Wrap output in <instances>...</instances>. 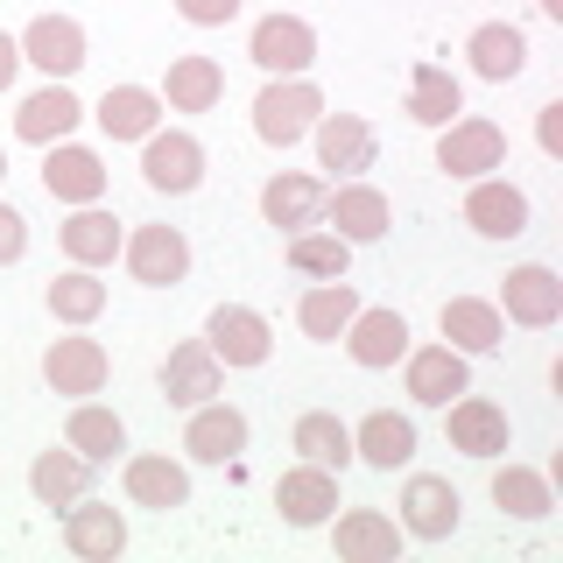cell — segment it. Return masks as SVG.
I'll use <instances>...</instances> for the list:
<instances>
[{"label": "cell", "mask_w": 563, "mask_h": 563, "mask_svg": "<svg viewBox=\"0 0 563 563\" xmlns=\"http://www.w3.org/2000/svg\"><path fill=\"white\" fill-rule=\"evenodd\" d=\"M317 113H324L317 78H268L254 92V134L268 141V148H296V141H310Z\"/></svg>", "instance_id": "obj_1"}, {"label": "cell", "mask_w": 563, "mask_h": 563, "mask_svg": "<svg viewBox=\"0 0 563 563\" xmlns=\"http://www.w3.org/2000/svg\"><path fill=\"white\" fill-rule=\"evenodd\" d=\"M437 169L451 184H472V176L507 169V128L486 113H457L451 128H437Z\"/></svg>", "instance_id": "obj_2"}, {"label": "cell", "mask_w": 563, "mask_h": 563, "mask_svg": "<svg viewBox=\"0 0 563 563\" xmlns=\"http://www.w3.org/2000/svg\"><path fill=\"white\" fill-rule=\"evenodd\" d=\"M310 148H317V169L331 176V184H352V176H366L380 163V134H374V120L366 113H317V128H310Z\"/></svg>", "instance_id": "obj_3"}, {"label": "cell", "mask_w": 563, "mask_h": 563, "mask_svg": "<svg viewBox=\"0 0 563 563\" xmlns=\"http://www.w3.org/2000/svg\"><path fill=\"white\" fill-rule=\"evenodd\" d=\"M395 521L409 542H451L457 521H465V500L444 472H409L401 479V500H395Z\"/></svg>", "instance_id": "obj_4"}, {"label": "cell", "mask_w": 563, "mask_h": 563, "mask_svg": "<svg viewBox=\"0 0 563 563\" xmlns=\"http://www.w3.org/2000/svg\"><path fill=\"white\" fill-rule=\"evenodd\" d=\"M106 374H113V352H106L85 324H78V331L64 324V339H49V345H43V387H49V395H64V401L99 395Z\"/></svg>", "instance_id": "obj_5"}, {"label": "cell", "mask_w": 563, "mask_h": 563, "mask_svg": "<svg viewBox=\"0 0 563 563\" xmlns=\"http://www.w3.org/2000/svg\"><path fill=\"white\" fill-rule=\"evenodd\" d=\"M205 345H211V360H219L225 374H246V366H268L275 324H268L254 303H211V317H205Z\"/></svg>", "instance_id": "obj_6"}, {"label": "cell", "mask_w": 563, "mask_h": 563, "mask_svg": "<svg viewBox=\"0 0 563 563\" xmlns=\"http://www.w3.org/2000/svg\"><path fill=\"white\" fill-rule=\"evenodd\" d=\"M317 225H324V233H339L345 246H374V240H387V225H395V205H387L380 184L352 176V184H331V190H324Z\"/></svg>", "instance_id": "obj_7"}, {"label": "cell", "mask_w": 563, "mask_h": 563, "mask_svg": "<svg viewBox=\"0 0 563 563\" xmlns=\"http://www.w3.org/2000/svg\"><path fill=\"white\" fill-rule=\"evenodd\" d=\"M141 184L155 198H190L205 184V141L190 128H155L141 141Z\"/></svg>", "instance_id": "obj_8"}, {"label": "cell", "mask_w": 563, "mask_h": 563, "mask_svg": "<svg viewBox=\"0 0 563 563\" xmlns=\"http://www.w3.org/2000/svg\"><path fill=\"white\" fill-rule=\"evenodd\" d=\"M500 317L521 331H556L563 324V275L550 268V261H521V268L500 275Z\"/></svg>", "instance_id": "obj_9"}, {"label": "cell", "mask_w": 563, "mask_h": 563, "mask_svg": "<svg viewBox=\"0 0 563 563\" xmlns=\"http://www.w3.org/2000/svg\"><path fill=\"white\" fill-rule=\"evenodd\" d=\"M246 57L261 64V78H310L317 64V29L303 14H261L254 29H246Z\"/></svg>", "instance_id": "obj_10"}, {"label": "cell", "mask_w": 563, "mask_h": 563, "mask_svg": "<svg viewBox=\"0 0 563 563\" xmlns=\"http://www.w3.org/2000/svg\"><path fill=\"white\" fill-rule=\"evenodd\" d=\"M14 43H22V64H35L43 78H57V85H70L85 64H92V35H85L78 14H35Z\"/></svg>", "instance_id": "obj_11"}, {"label": "cell", "mask_w": 563, "mask_h": 563, "mask_svg": "<svg viewBox=\"0 0 563 563\" xmlns=\"http://www.w3.org/2000/svg\"><path fill=\"white\" fill-rule=\"evenodd\" d=\"M472 387V360L457 345H409L401 352V395L416 401V409H444V401H457Z\"/></svg>", "instance_id": "obj_12"}, {"label": "cell", "mask_w": 563, "mask_h": 563, "mask_svg": "<svg viewBox=\"0 0 563 563\" xmlns=\"http://www.w3.org/2000/svg\"><path fill=\"white\" fill-rule=\"evenodd\" d=\"M184 457L190 465H233V457L254 444V422H246V409H233L225 395L198 401V409H184Z\"/></svg>", "instance_id": "obj_13"}, {"label": "cell", "mask_w": 563, "mask_h": 563, "mask_svg": "<svg viewBox=\"0 0 563 563\" xmlns=\"http://www.w3.org/2000/svg\"><path fill=\"white\" fill-rule=\"evenodd\" d=\"M120 493H128V507L176 515V507H190V465L169 451H128L120 457Z\"/></svg>", "instance_id": "obj_14"}, {"label": "cell", "mask_w": 563, "mask_h": 563, "mask_svg": "<svg viewBox=\"0 0 563 563\" xmlns=\"http://www.w3.org/2000/svg\"><path fill=\"white\" fill-rule=\"evenodd\" d=\"M444 437H451V451L457 457H479V465H493V457H507V444H515V422H507L500 401H486V395H457L444 401Z\"/></svg>", "instance_id": "obj_15"}, {"label": "cell", "mask_w": 563, "mask_h": 563, "mask_svg": "<svg viewBox=\"0 0 563 563\" xmlns=\"http://www.w3.org/2000/svg\"><path fill=\"white\" fill-rule=\"evenodd\" d=\"M85 120H92V106L70 92V85L43 78L22 106H14V141H29V148H57V141H70Z\"/></svg>", "instance_id": "obj_16"}, {"label": "cell", "mask_w": 563, "mask_h": 563, "mask_svg": "<svg viewBox=\"0 0 563 563\" xmlns=\"http://www.w3.org/2000/svg\"><path fill=\"white\" fill-rule=\"evenodd\" d=\"M528 219H536L528 190L507 184L500 169H493V176H472V184H465V225H472L479 240H521Z\"/></svg>", "instance_id": "obj_17"}, {"label": "cell", "mask_w": 563, "mask_h": 563, "mask_svg": "<svg viewBox=\"0 0 563 563\" xmlns=\"http://www.w3.org/2000/svg\"><path fill=\"white\" fill-rule=\"evenodd\" d=\"M120 261H128V275L141 289H176L190 275V240H184V225H134L120 240Z\"/></svg>", "instance_id": "obj_18"}, {"label": "cell", "mask_w": 563, "mask_h": 563, "mask_svg": "<svg viewBox=\"0 0 563 563\" xmlns=\"http://www.w3.org/2000/svg\"><path fill=\"white\" fill-rule=\"evenodd\" d=\"M345 360L366 366V374H387V366H401V352H409V317L395 303H360L345 324Z\"/></svg>", "instance_id": "obj_19"}, {"label": "cell", "mask_w": 563, "mask_h": 563, "mask_svg": "<svg viewBox=\"0 0 563 563\" xmlns=\"http://www.w3.org/2000/svg\"><path fill=\"white\" fill-rule=\"evenodd\" d=\"M106 184H113V169H106L99 148H85V141H57V148H43V190L64 211L70 205H106Z\"/></svg>", "instance_id": "obj_20"}, {"label": "cell", "mask_w": 563, "mask_h": 563, "mask_svg": "<svg viewBox=\"0 0 563 563\" xmlns=\"http://www.w3.org/2000/svg\"><path fill=\"white\" fill-rule=\"evenodd\" d=\"M331 550L339 563H395L409 550V536H401L395 515H380V507H345V515H331Z\"/></svg>", "instance_id": "obj_21"}, {"label": "cell", "mask_w": 563, "mask_h": 563, "mask_svg": "<svg viewBox=\"0 0 563 563\" xmlns=\"http://www.w3.org/2000/svg\"><path fill=\"white\" fill-rule=\"evenodd\" d=\"M64 550L78 563H113L120 550H128V515H120L113 500H70L64 507Z\"/></svg>", "instance_id": "obj_22"}, {"label": "cell", "mask_w": 563, "mask_h": 563, "mask_svg": "<svg viewBox=\"0 0 563 563\" xmlns=\"http://www.w3.org/2000/svg\"><path fill=\"white\" fill-rule=\"evenodd\" d=\"M155 387H163L169 409H198V401L225 395V366L211 360L205 339H184V345H169V360H163V374H155Z\"/></svg>", "instance_id": "obj_23"}, {"label": "cell", "mask_w": 563, "mask_h": 563, "mask_svg": "<svg viewBox=\"0 0 563 563\" xmlns=\"http://www.w3.org/2000/svg\"><path fill=\"white\" fill-rule=\"evenodd\" d=\"M275 515L289 521V528H324L331 515H339V472L303 465V457H296V465L275 479Z\"/></svg>", "instance_id": "obj_24"}, {"label": "cell", "mask_w": 563, "mask_h": 563, "mask_svg": "<svg viewBox=\"0 0 563 563\" xmlns=\"http://www.w3.org/2000/svg\"><path fill=\"white\" fill-rule=\"evenodd\" d=\"M409 457H416V416L409 409H366L352 422V465L401 472Z\"/></svg>", "instance_id": "obj_25"}, {"label": "cell", "mask_w": 563, "mask_h": 563, "mask_svg": "<svg viewBox=\"0 0 563 563\" xmlns=\"http://www.w3.org/2000/svg\"><path fill=\"white\" fill-rule=\"evenodd\" d=\"M120 240H128V225H120L106 205H70V219L57 225V246H64L70 268H113Z\"/></svg>", "instance_id": "obj_26"}, {"label": "cell", "mask_w": 563, "mask_h": 563, "mask_svg": "<svg viewBox=\"0 0 563 563\" xmlns=\"http://www.w3.org/2000/svg\"><path fill=\"white\" fill-rule=\"evenodd\" d=\"M92 479H99V465L92 457H78V451H35L29 457V493H35V507H49V515H64L70 500H85V493H92Z\"/></svg>", "instance_id": "obj_27"}, {"label": "cell", "mask_w": 563, "mask_h": 563, "mask_svg": "<svg viewBox=\"0 0 563 563\" xmlns=\"http://www.w3.org/2000/svg\"><path fill=\"white\" fill-rule=\"evenodd\" d=\"M92 120H99V134L106 141H148L155 128H163V92L155 85H106L99 106H92Z\"/></svg>", "instance_id": "obj_28"}, {"label": "cell", "mask_w": 563, "mask_h": 563, "mask_svg": "<svg viewBox=\"0 0 563 563\" xmlns=\"http://www.w3.org/2000/svg\"><path fill=\"white\" fill-rule=\"evenodd\" d=\"M401 113L416 120V128H451L457 113H465V78H457L451 64H430V57H416L409 70V99H401Z\"/></svg>", "instance_id": "obj_29"}, {"label": "cell", "mask_w": 563, "mask_h": 563, "mask_svg": "<svg viewBox=\"0 0 563 563\" xmlns=\"http://www.w3.org/2000/svg\"><path fill=\"white\" fill-rule=\"evenodd\" d=\"M437 331H444V345H457L465 360H486V352H500L507 339V317L493 296H451L444 310H437Z\"/></svg>", "instance_id": "obj_30"}, {"label": "cell", "mask_w": 563, "mask_h": 563, "mask_svg": "<svg viewBox=\"0 0 563 563\" xmlns=\"http://www.w3.org/2000/svg\"><path fill=\"white\" fill-rule=\"evenodd\" d=\"M155 92H163V113H211V106L225 99V64L184 49V57H169V70H163Z\"/></svg>", "instance_id": "obj_31"}, {"label": "cell", "mask_w": 563, "mask_h": 563, "mask_svg": "<svg viewBox=\"0 0 563 563\" xmlns=\"http://www.w3.org/2000/svg\"><path fill=\"white\" fill-rule=\"evenodd\" d=\"M465 64H472V78H486V85H515L528 70V29L521 22H479L465 35Z\"/></svg>", "instance_id": "obj_32"}, {"label": "cell", "mask_w": 563, "mask_h": 563, "mask_svg": "<svg viewBox=\"0 0 563 563\" xmlns=\"http://www.w3.org/2000/svg\"><path fill=\"white\" fill-rule=\"evenodd\" d=\"M317 211H324V184L310 169H275L261 184V219L275 233H303V225H317Z\"/></svg>", "instance_id": "obj_33"}, {"label": "cell", "mask_w": 563, "mask_h": 563, "mask_svg": "<svg viewBox=\"0 0 563 563\" xmlns=\"http://www.w3.org/2000/svg\"><path fill=\"white\" fill-rule=\"evenodd\" d=\"M493 507H500L507 521H550L556 515V486H550V472H536V465H515V457H493Z\"/></svg>", "instance_id": "obj_34"}, {"label": "cell", "mask_w": 563, "mask_h": 563, "mask_svg": "<svg viewBox=\"0 0 563 563\" xmlns=\"http://www.w3.org/2000/svg\"><path fill=\"white\" fill-rule=\"evenodd\" d=\"M64 444L78 457H92V465H113V457H128V422H120V409H106V401H70L64 416Z\"/></svg>", "instance_id": "obj_35"}, {"label": "cell", "mask_w": 563, "mask_h": 563, "mask_svg": "<svg viewBox=\"0 0 563 563\" xmlns=\"http://www.w3.org/2000/svg\"><path fill=\"white\" fill-rule=\"evenodd\" d=\"M352 310H360L352 275H345V282H310V289L296 296V331H303V339H317V345H339L345 324H352Z\"/></svg>", "instance_id": "obj_36"}, {"label": "cell", "mask_w": 563, "mask_h": 563, "mask_svg": "<svg viewBox=\"0 0 563 563\" xmlns=\"http://www.w3.org/2000/svg\"><path fill=\"white\" fill-rule=\"evenodd\" d=\"M289 451L303 465H324V472H345L352 465V422L339 409H303L289 422Z\"/></svg>", "instance_id": "obj_37"}, {"label": "cell", "mask_w": 563, "mask_h": 563, "mask_svg": "<svg viewBox=\"0 0 563 563\" xmlns=\"http://www.w3.org/2000/svg\"><path fill=\"white\" fill-rule=\"evenodd\" d=\"M43 303H49V317H57V324H99L106 317V282H99V268H64L57 282H49L43 289Z\"/></svg>", "instance_id": "obj_38"}, {"label": "cell", "mask_w": 563, "mask_h": 563, "mask_svg": "<svg viewBox=\"0 0 563 563\" xmlns=\"http://www.w3.org/2000/svg\"><path fill=\"white\" fill-rule=\"evenodd\" d=\"M289 268L303 282H345L352 275V246L339 233H317V225H303V233H289Z\"/></svg>", "instance_id": "obj_39"}, {"label": "cell", "mask_w": 563, "mask_h": 563, "mask_svg": "<svg viewBox=\"0 0 563 563\" xmlns=\"http://www.w3.org/2000/svg\"><path fill=\"white\" fill-rule=\"evenodd\" d=\"M240 8L246 0H176V14H184L190 29H225V22H240Z\"/></svg>", "instance_id": "obj_40"}, {"label": "cell", "mask_w": 563, "mask_h": 563, "mask_svg": "<svg viewBox=\"0 0 563 563\" xmlns=\"http://www.w3.org/2000/svg\"><path fill=\"white\" fill-rule=\"evenodd\" d=\"M22 254H29V219H22L8 198H0V268H14Z\"/></svg>", "instance_id": "obj_41"}, {"label": "cell", "mask_w": 563, "mask_h": 563, "mask_svg": "<svg viewBox=\"0 0 563 563\" xmlns=\"http://www.w3.org/2000/svg\"><path fill=\"white\" fill-rule=\"evenodd\" d=\"M536 141H542V155H563V99H550L536 113Z\"/></svg>", "instance_id": "obj_42"}, {"label": "cell", "mask_w": 563, "mask_h": 563, "mask_svg": "<svg viewBox=\"0 0 563 563\" xmlns=\"http://www.w3.org/2000/svg\"><path fill=\"white\" fill-rule=\"evenodd\" d=\"M14 78H22V43H14V35L0 29V99L14 92Z\"/></svg>", "instance_id": "obj_43"}, {"label": "cell", "mask_w": 563, "mask_h": 563, "mask_svg": "<svg viewBox=\"0 0 563 563\" xmlns=\"http://www.w3.org/2000/svg\"><path fill=\"white\" fill-rule=\"evenodd\" d=\"M536 8H542V14H550V22H563V0H536Z\"/></svg>", "instance_id": "obj_44"}, {"label": "cell", "mask_w": 563, "mask_h": 563, "mask_svg": "<svg viewBox=\"0 0 563 563\" xmlns=\"http://www.w3.org/2000/svg\"><path fill=\"white\" fill-rule=\"evenodd\" d=\"M0 184H8V148H0Z\"/></svg>", "instance_id": "obj_45"}]
</instances>
